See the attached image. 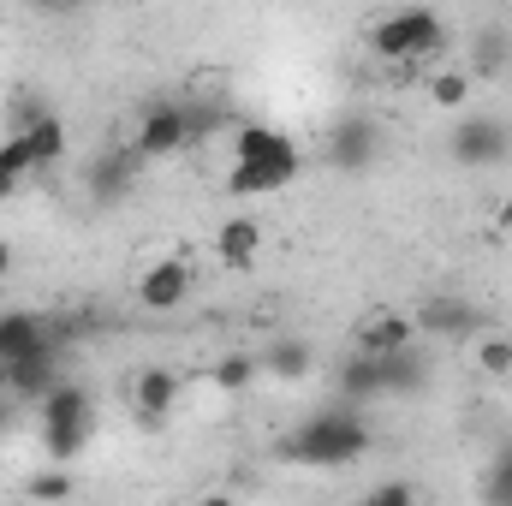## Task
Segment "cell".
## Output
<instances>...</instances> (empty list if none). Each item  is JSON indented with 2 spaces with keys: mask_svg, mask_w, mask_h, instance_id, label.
I'll use <instances>...</instances> for the list:
<instances>
[{
  "mask_svg": "<svg viewBox=\"0 0 512 506\" xmlns=\"http://www.w3.org/2000/svg\"><path fill=\"white\" fill-rule=\"evenodd\" d=\"M298 173H304V155H298V143L286 131L239 126V137H233V173H227V191L233 197H274Z\"/></svg>",
  "mask_w": 512,
  "mask_h": 506,
  "instance_id": "1",
  "label": "cell"
},
{
  "mask_svg": "<svg viewBox=\"0 0 512 506\" xmlns=\"http://www.w3.org/2000/svg\"><path fill=\"white\" fill-rule=\"evenodd\" d=\"M370 423L358 405H340V411H316L292 429L286 441V459L292 465H310V471H340V465H358L370 453Z\"/></svg>",
  "mask_w": 512,
  "mask_h": 506,
  "instance_id": "2",
  "label": "cell"
},
{
  "mask_svg": "<svg viewBox=\"0 0 512 506\" xmlns=\"http://www.w3.org/2000/svg\"><path fill=\"white\" fill-rule=\"evenodd\" d=\"M370 48L382 54L387 66H429L447 48V18L435 6H393L370 24Z\"/></svg>",
  "mask_w": 512,
  "mask_h": 506,
  "instance_id": "3",
  "label": "cell"
},
{
  "mask_svg": "<svg viewBox=\"0 0 512 506\" xmlns=\"http://www.w3.org/2000/svg\"><path fill=\"white\" fill-rule=\"evenodd\" d=\"M90 429H96V399L78 381L60 376L42 399V453L54 465H66V459H78L90 447Z\"/></svg>",
  "mask_w": 512,
  "mask_h": 506,
  "instance_id": "4",
  "label": "cell"
},
{
  "mask_svg": "<svg viewBox=\"0 0 512 506\" xmlns=\"http://www.w3.org/2000/svg\"><path fill=\"white\" fill-rule=\"evenodd\" d=\"M447 155L459 167H501L512 155V126L501 114H459L447 131Z\"/></svg>",
  "mask_w": 512,
  "mask_h": 506,
  "instance_id": "5",
  "label": "cell"
},
{
  "mask_svg": "<svg viewBox=\"0 0 512 506\" xmlns=\"http://www.w3.org/2000/svg\"><path fill=\"white\" fill-rule=\"evenodd\" d=\"M191 143V108L185 102H155L143 120H137V155L143 161H167Z\"/></svg>",
  "mask_w": 512,
  "mask_h": 506,
  "instance_id": "6",
  "label": "cell"
},
{
  "mask_svg": "<svg viewBox=\"0 0 512 506\" xmlns=\"http://www.w3.org/2000/svg\"><path fill=\"white\" fill-rule=\"evenodd\" d=\"M191 262L185 256H161V262H149L143 268V280H137V304L143 310H155V316H167V310H179L185 298H191Z\"/></svg>",
  "mask_w": 512,
  "mask_h": 506,
  "instance_id": "7",
  "label": "cell"
},
{
  "mask_svg": "<svg viewBox=\"0 0 512 506\" xmlns=\"http://www.w3.org/2000/svg\"><path fill=\"white\" fill-rule=\"evenodd\" d=\"M54 381H60V346H48V352H36V358H18V364H0V387H6L18 405H42Z\"/></svg>",
  "mask_w": 512,
  "mask_h": 506,
  "instance_id": "8",
  "label": "cell"
},
{
  "mask_svg": "<svg viewBox=\"0 0 512 506\" xmlns=\"http://www.w3.org/2000/svg\"><path fill=\"white\" fill-rule=\"evenodd\" d=\"M376 155H382V131L370 126V120H340V126L328 131V161L340 173H370Z\"/></svg>",
  "mask_w": 512,
  "mask_h": 506,
  "instance_id": "9",
  "label": "cell"
},
{
  "mask_svg": "<svg viewBox=\"0 0 512 506\" xmlns=\"http://www.w3.org/2000/svg\"><path fill=\"white\" fill-rule=\"evenodd\" d=\"M131 411H137V423H143V429L167 423V417L179 411V376H173V370H161V364H149L143 376L131 381Z\"/></svg>",
  "mask_w": 512,
  "mask_h": 506,
  "instance_id": "10",
  "label": "cell"
},
{
  "mask_svg": "<svg viewBox=\"0 0 512 506\" xmlns=\"http://www.w3.org/2000/svg\"><path fill=\"white\" fill-rule=\"evenodd\" d=\"M411 340H417V316H399V310H370V316L352 328V352H376V358L405 352Z\"/></svg>",
  "mask_w": 512,
  "mask_h": 506,
  "instance_id": "11",
  "label": "cell"
},
{
  "mask_svg": "<svg viewBox=\"0 0 512 506\" xmlns=\"http://www.w3.org/2000/svg\"><path fill=\"white\" fill-rule=\"evenodd\" d=\"M54 334L42 328L36 310H0V364H18V358H36L48 352Z\"/></svg>",
  "mask_w": 512,
  "mask_h": 506,
  "instance_id": "12",
  "label": "cell"
},
{
  "mask_svg": "<svg viewBox=\"0 0 512 506\" xmlns=\"http://www.w3.org/2000/svg\"><path fill=\"white\" fill-rule=\"evenodd\" d=\"M12 131L30 143L36 167H60V161H66V120H60V114L30 108V114H18V126H12Z\"/></svg>",
  "mask_w": 512,
  "mask_h": 506,
  "instance_id": "13",
  "label": "cell"
},
{
  "mask_svg": "<svg viewBox=\"0 0 512 506\" xmlns=\"http://www.w3.org/2000/svg\"><path fill=\"white\" fill-rule=\"evenodd\" d=\"M340 393L352 399V405H370V399H382L387 393V370L376 352H352L346 358V370H340Z\"/></svg>",
  "mask_w": 512,
  "mask_h": 506,
  "instance_id": "14",
  "label": "cell"
},
{
  "mask_svg": "<svg viewBox=\"0 0 512 506\" xmlns=\"http://www.w3.org/2000/svg\"><path fill=\"white\" fill-rule=\"evenodd\" d=\"M256 251H262V221H251V215L221 221V233H215V256H221L227 268H251Z\"/></svg>",
  "mask_w": 512,
  "mask_h": 506,
  "instance_id": "15",
  "label": "cell"
},
{
  "mask_svg": "<svg viewBox=\"0 0 512 506\" xmlns=\"http://www.w3.org/2000/svg\"><path fill=\"white\" fill-rule=\"evenodd\" d=\"M316 370V346L310 340H274L262 352V376H280V381H298Z\"/></svg>",
  "mask_w": 512,
  "mask_h": 506,
  "instance_id": "16",
  "label": "cell"
},
{
  "mask_svg": "<svg viewBox=\"0 0 512 506\" xmlns=\"http://www.w3.org/2000/svg\"><path fill=\"white\" fill-rule=\"evenodd\" d=\"M36 173H42V167H36L30 143L12 131V137L0 143V203H6V197H18V185H24V179H36Z\"/></svg>",
  "mask_w": 512,
  "mask_h": 506,
  "instance_id": "17",
  "label": "cell"
},
{
  "mask_svg": "<svg viewBox=\"0 0 512 506\" xmlns=\"http://www.w3.org/2000/svg\"><path fill=\"white\" fill-rule=\"evenodd\" d=\"M417 328H429V334H465V328H477V316H471V304H459V298H429V304L417 310Z\"/></svg>",
  "mask_w": 512,
  "mask_h": 506,
  "instance_id": "18",
  "label": "cell"
},
{
  "mask_svg": "<svg viewBox=\"0 0 512 506\" xmlns=\"http://www.w3.org/2000/svg\"><path fill=\"white\" fill-rule=\"evenodd\" d=\"M143 155L131 149V155H102L96 161V173H90V191H96V203H108V197H126L131 185V167H137Z\"/></svg>",
  "mask_w": 512,
  "mask_h": 506,
  "instance_id": "19",
  "label": "cell"
},
{
  "mask_svg": "<svg viewBox=\"0 0 512 506\" xmlns=\"http://www.w3.org/2000/svg\"><path fill=\"white\" fill-rule=\"evenodd\" d=\"M256 376H262V358H251V352H227L209 364V381L221 393H245V387H256Z\"/></svg>",
  "mask_w": 512,
  "mask_h": 506,
  "instance_id": "20",
  "label": "cell"
},
{
  "mask_svg": "<svg viewBox=\"0 0 512 506\" xmlns=\"http://www.w3.org/2000/svg\"><path fill=\"white\" fill-rule=\"evenodd\" d=\"M429 102L447 108V114H459L471 102V72H429Z\"/></svg>",
  "mask_w": 512,
  "mask_h": 506,
  "instance_id": "21",
  "label": "cell"
},
{
  "mask_svg": "<svg viewBox=\"0 0 512 506\" xmlns=\"http://www.w3.org/2000/svg\"><path fill=\"white\" fill-rule=\"evenodd\" d=\"M24 495H30V501H72V495H78V483H72V471H66V465H54V471H36V477L24 483Z\"/></svg>",
  "mask_w": 512,
  "mask_h": 506,
  "instance_id": "22",
  "label": "cell"
},
{
  "mask_svg": "<svg viewBox=\"0 0 512 506\" xmlns=\"http://www.w3.org/2000/svg\"><path fill=\"white\" fill-rule=\"evenodd\" d=\"M483 495L495 506H512V441L495 453V465H489V477H483Z\"/></svg>",
  "mask_w": 512,
  "mask_h": 506,
  "instance_id": "23",
  "label": "cell"
},
{
  "mask_svg": "<svg viewBox=\"0 0 512 506\" xmlns=\"http://www.w3.org/2000/svg\"><path fill=\"white\" fill-rule=\"evenodd\" d=\"M477 370H483V376H512V340L507 334H489V340L477 346Z\"/></svg>",
  "mask_w": 512,
  "mask_h": 506,
  "instance_id": "24",
  "label": "cell"
},
{
  "mask_svg": "<svg viewBox=\"0 0 512 506\" xmlns=\"http://www.w3.org/2000/svg\"><path fill=\"white\" fill-rule=\"evenodd\" d=\"M512 60V42L501 36V30H489L483 42H477V78H489V72H501Z\"/></svg>",
  "mask_w": 512,
  "mask_h": 506,
  "instance_id": "25",
  "label": "cell"
},
{
  "mask_svg": "<svg viewBox=\"0 0 512 506\" xmlns=\"http://www.w3.org/2000/svg\"><path fill=\"white\" fill-rule=\"evenodd\" d=\"M370 501H376V506H405V501H417V483H405V477L376 483V489H370Z\"/></svg>",
  "mask_w": 512,
  "mask_h": 506,
  "instance_id": "26",
  "label": "cell"
},
{
  "mask_svg": "<svg viewBox=\"0 0 512 506\" xmlns=\"http://www.w3.org/2000/svg\"><path fill=\"white\" fill-rule=\"evenodd\" d=\"M36 12H48V18H72V12H84V0H30Z\"/></svg>",
  "mask_w": 512,
  "mask_h": 506,
  "instance_id": "27",
  "label": "cell"
},
{
  "mask_svg": "<svg viewBox=\"0 0 512 506\" xmlns=\"http://www.w3.org/2000/svg\"><path fill=\"white\" fill-rule=\"evenodd\" d=\"M495 227H501V233H512V197L501 203V209H495Z\"/></svg>",
  "mask_w": 512,
  "mask_h": 506,
  "instance_id": "28",
  "label": "cell"
},
{
  "mask_svg": "<svg viewBox=\"0 0 512 506\" xmlns=\"http://www.w3.org/2000/svg\"><path fill=\"white\" fill-rule=\"evenodd\" d=\"M12 411H18V399H12V393H6V399H0V429H6V423H12Z\"/></svg>",
  "mask_w": 512,
  "mask_h": 506,
  "instance_id": "29",
  "label": "cell"
},
{
  "mask_svg": "<svg viewBox=\"0 0 512 506\" xmlns=\"http://www.w3.org/2000/svg\"><path fill=\"white\" fill-rule=\"evenodd\" d=\"M6 268H12V245H6V239H0V274H6Z\"/></svg>",
  "mask_w": 512,
  "mask_h": 506,
  "instance_id": "30",
  "label": "cell"
}]
</instances>
